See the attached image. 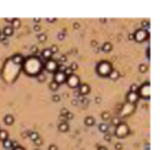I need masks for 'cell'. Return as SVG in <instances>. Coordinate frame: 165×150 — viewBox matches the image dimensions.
<instances>
[{"mask_svg":"<svg viewBox=\"0 0 165 150\" xmlns=\"http://www.w3.org/2000/svg\"><path fill=\"white\" fill-rule=\"evenodd\" d=\"M23 69L25 72L31 76H36V75L41 74V69H42V62L38 56H29L28 59L23 61Z\"/></svg>","mask_w":165,"mask_h":150,"instance_id":"cell-1","label":"cell"},{"mask_svg":"<svg viewBox=\"0 0 165 150\" xmlns=\"http://www.w3.org/2000/svg\"><path fill=\"white\" fill-rule=\"evenodd\" d=\"M110 71H111V65H110V62H107V61H103V62H100V64L97 65V72H99V75H101V76H107V75L110 74Z\"/></svg>","mask_w":165,"mask_h":150,"instance_id":"cell-2","label":"cell"},{"mask_svg":"<svg viewBox=\"0 0 165 150\" xmlns=\"http://www.w3.org/2000/svg\"><path fill=\"white\" fill-rule=\"evenodd\" d=\"M148 38H149V33H148V31H145V29H138L136 32L133 33V39L139 43L148 41Z\"/></svg>","mask_w":165,"mask_h":150,"instance_id":"cell-3","label":"cell"},{"mask_svg":"<svg viewBox=\"0 0 165 150\" xmlns=\"http://www.w3.org/2000/svg\"><path fill=\"white\" fill-rule=\"evenodd\" d=\"M114 134L117 136V137H126L128 134H129V127H128V124H125V123H120L119 126H116V131H114Z\"/></svg>","mask_w":165,"mask_h":150,"instance_id":"cell-4","label":"cell"},{"mask_svg":"<svg viewBox=\"0 0 165 150\" xmlns=\"http://www.w3.org/2000/svg\"><path fill=\"white\" fill-rule=\"evenodd\" d=\"M45 68V71H48V72H56V68H58V62L54 61V59H48L44 65H42Z\"/></svg>","mask_w":165,"mask_h":150,"instance_id":"cell-5","label":"cell"},{"mask_svg":"<svg viewBox=\"0 0 165 150\" xmlns=\"http://www.w3.org/2000/svg\"><path fill=\"white\" fill-rule=\"evenodd\" d=\"M138 95H142L145 100H148V98H149V95H151V85H149V82H145V84L139 88Z\"/></svg>","mask_w":165,"mask_h":150,"instance_id":"cell-6","label":"cell"},{"mask_svg":"<svg viewBox=\"0 0 165 150\" xmlns=\"http://www.w3.org/2000/svg\"><path fill=\"white\" fill-rule=\"evenodd\" d=\"M65 82L68 84V87H71V88H77L80 85V78H78L76 74L70 75V76H67Z\"/></svg>","mask_w":165,"mask_h":150,"instance_id":"cell-7","label":"cell"},{"mask_svg":"<svg viewBox=\"0 0 165 150\" xmlns=\"http://www.w3.org/2000/svg\"><path fill=\"white\" fill-rule=\"evenodd\" d=\"M65 79H67V76H65V74L64 72H55L54 74V81L59 85V84H62V82H65Z\"/></svg>","mask_w":165,"mask_h":150,"instance_id":"cell-8","label":"cell"},{"mask_svg":"<svg viewBox=\"0 0 165 150\" xmlns=\"http://www.w3.org/2000/svg\"><path fill=\"white\" fill-rule=\"evenodd\" d=\"M138 98H139L138 92H131V91H129V94L126 95V103H128V104H132V106H133V104L138 101Z\"/></svg>","mask_w":165,"mask_h":150,"instance_id":"cell-9","label":"cell"},{"mask_svg":"<svg viewBox=\"0 0 165 150\" xmlns=\"http://www.w3.org/2000/svg\"><path fill=\"white\" fill-rule=\"evenodd\" d=\"M133 110H135V107L132 104H126V106H122L120 107V113L122 116H128L129 113H133Z\"/></svg>","mask_w":165,"mask_h":150,"instance_id":"cell-10","label":"cell"},{"mask_svg":"<svg viewBox=\"0 0 165 150\" xmlns=\"http://www.w3.org/2000/svg\"><path fill=\"white\" fill-rule=\"evenodd\" d=\"M78 92H80V95H87L88 92H90V85L88 84H80L78 85Z\"/></svg>","mask_w":165,"mask_h":150,"instance_id":"cell-11","label":"cell"},{"mask_svg":"<svg viewBox=\"0 0 165 150\" xmlns=\"http://www.w3.org/2000/svg\"><path fill=\"white\" fill-rule=\"evenodd\" d=\"M12 61L15 62V64H23V61H25V58H23L22 55H15L13 58H12Z\"/></svg>","mask_w":165,"mask_h":150,"instance_id":"cell-12","label":"cell"},{"mask_svg":"<svg viewBox=\"0 0 165 150\" xmlns=\"http://www.w3.org/2000/svg\"><path fill=\"white\" fill-rule=\"evenodd\" d=\"M3 35L4 36H12L13 35V28L12 26H4L3 28Z\"/></svg>","mask_w":165,"mask_h":150,"instance_id":"cell-13","label":"cell"},{"mask_svg":"<svg viewBox=\"0 0 165 150\" xmlns=\"http://www.w3.org/2000/svg\"><path fill=\"white\" fill-rule=\"evenodd\" d=\"M4 123H6L7 126H12V124L15 123V117H13L12 114H7V116H4Z\"/></svg>","mask_w":165,"mask_h":150,"instance_id":"cell-14","label":"cell"},{"mask_svg":"<svg viewBox=\"0 0 165 150\" xmlns=\"http://www.w3.org/2000/svg\"><path fill=\"white\" fill-rule=\"evenodd\" d=\"M58 130H59V131H62V133L68 131V124H67L65 121H61V123L58 124Z\"/></svg>","mask_w":165,"mask_h":150,"instance_id":"cell-15","label":"cell"},{"mask_svg":"<svg viewBox=\"0 0 165 150\" xmlns=\"http://www.w3.org/2000/svg\"><path fill=\"white\" fill-rule=\"evenodd\" d=\"M107 76H109L110 79H113V81H114V79H117V78H119V71H114V69H111V71H110V74L107 75Z\"/></svg>","mask_w":165,"mask_h":150,"instance_id":"cell-16","label":"cell"},{"mask_svg":"<svg viewBox=\"0 0 165 150\" xmlns=\"http://www.w3.org/2000/svg\"><path fill=\"white\" fill-rule=\"evenodd\" d=\"M3 147L4 149H13V140H4L3 141Z\"/></svg>","mask_w":165,"mask_h":150,"instance_id":"cell-17","label":"cell"},{"mask_svg":"<svg viewBox=\"0 0 165 150\" xmlns=\"http://www.w3.org/2000/svg\"><path fill=\"white\" fill-rule=\"evenodd\" d=\"M111 48H113V46H111V43L106 42L103 46H101V51H103V52H110V51H111Z\"/></svg>","mask_w":165,"mask_h":150,"instance_id":"cell-18","label":"cell"},{"mask_svg":"<svg viewBox=\"0 0 165 150\" xmlns=\"http://www.w3.org/2000/svg\"><path fill=\"white\" fill-rule=\"evenodd\" d=\"M99 130L101 133H107V131H109V124H107V123H101L99 126Z\"/></svg>","mask_w":165,"mask_h":150,"instance_id":"cell-19","label":"cell"},{"mask_svg":"<svg viewBox=\"0 0 165 150\" xmlns=\"http://www.w3.org/2000/svg\"><path fill=\"white\" fill-rule=\"evenodd\" d=\"M9 139V134H7V131L6 130H0V140L1 141H4V140Z\"/></svg>","mask_w":165,"mask_h":150,"instance_id":"cell-20","label":"cell"},{"mask_svg":"<svg viewBox=\"0 0 165 150\" xmlns=\"http://www.w3.org/2000/svg\"><path fill=\"white\" fill-rule=\"evenodd\" d=\"M42 56H44L45 59L48 61V59H51V58H52V54H51V51H49V49H45L44 54H42Z\"/></svg>","mask_w":165,"mask_h":150,"instance_id":"cell-21","label":"cell"},{"mask_svg":"<svg viewBox=\"0 0 165 150\" xmlns=\"http://www.w3.org/2000/svg\"><path fill=\"white\" fill-rule=\"evenodd\" d=\"M58 88H59V85H58L55 81H51V82H49V90H51V91H56Z\"/></svg>","mask_w":165,"mask_h":150,"instance_id":"cell-22","label":"cell"},{"mask_svg":"<svg viewBox=\"0 0 165 150\" xmlns=\"http://www.w3.org/2000/svg\"><path fill=\"white\" fill-rule=\"evenodd\" d=\"M84 123H86V126H88V127H90V126H93L96 121H94V118H93V117H87L86 120H84Z\"/></svg>","mask_w":165,"mask_h":150,"instance_id":"cell-23","label":"cell"},{"mask_svg":"<svg viewBox=\"0 0 165 150\" xmlns=\"http://www.w3.org/2000/svg\"><path fill=\"white\" fill-rule=\"evenodd\" d=\"M21 26V20L19 19H12V28L15 29V28H19Z\"/></svg>","mask_w":165,"mask_h":150,"instance_id":"cell-24","label":"cell"},{"mask_svg":"<svg viewBox=\"0 0 165 150\" xmlns=\"http://www.w3.org/2000/svg\"><path fill=\"white\" fill-rule=\"evenodd\" d=\"M38 41H39L41 43H44L45 41H46V35H45V33H41V35L38 36Z\"/></svg>","mask_w":165,"mask_h":150,"instance_id":"cell-25","label":"cell"},{"mask_svg":"<svg viewBox=\"0 0 165 150\" xmlns=\"http://www.w3.org/2000/svg\"><path fill=\"white\" fill-rule=\"evenodd\" d=\"M109 118H110L109 113H106V111H104V113H101V120H103V121H107Z\"/></svg>","mask_w":165,"mask_h":150,"instance_id":"cell-26","label":"cell"},{"mask_svg":"<svg viewBox=\"0 0 165 150\" xmlns=\"http://www.w3.org/2000/svg\"><path fill=\"white\" fill-rule=\"evenodd\" d=\"M64 74H65V76H70V75H73L74 72H73V69L68 66V68H65V69H64Z\"/></svg>","mask_w":165,"mask_h":150,"instance_id":"cell-27","label":"cell"},{"mask_svg":"<svg viewBox=\"0 0 165 150\" xmlns=\"http://www.w3.org/2000/svg\"><path fill=\"white\" fill-rule=\"evenodd\" d=\"M28 136H31V139H32V140H36V139H38V137H39L36 131H31V133H29Z\"/></svg>","mask_w":165,"mask_h":150,"instance_id":"cell-28","label":"cell"},{"mask_svg":"<svg viewBox=\"0 0 165 150\" xmlns=\"http://www.w3.org/2000/svg\"><path fill=\"white\" fill-rule=\"evenodd\" d=\"M146 69H148V65L146 64L139 65V72H146Z\"/></svg>","mask_w":165,"mask_h":150,"instance_id":"cell-29","label":"cell"},{"mask_svg":"<svg viewBox=\"0 0 165 150\" xmlns=\"http://www.w3.org/2000/svg\"><path fill=\"white\" fill-rule=\"evenodd\" d=\"M49 51H51V54H52V55H54V54H56V52H58V46H56V45H52Z\"/></svg>","mask_w":165,"mask_h":150,"instance_id":"cell-30","label":"cell"},{"mask_svg":"<svg viewBox=\"0 0 165 150\" xmlns=\"http://www.w3.org/2000/svg\"><path fill=\"white\" fill-rule=\"evenodd\" d=\"M33 143H35L36 146H41V144H42V139H41V137H38L36 140H33Z\"/></svg>","mask_w":165,"mask_h":150,"instance_id":"cell-31","label":"cell"},{"mask_svg":"<svg viewBox=\"0 0 165 150\" xmlns=\"http://www.w3.org/2000/svg\"><path fill=\"white\" fill-rule=\"evenodd\" d=\"M36 78H38V81H45V75L41 72L39 75H36Z\"/></svg>","mask_w":165,"mask_h":150,"instance_id":"cell-32","label":"cell"},{"mask_svg":"<svg viewBox=\"0 0 165 150\" xmlns=\"http://www.w3.org/2000/svg\"><path fill=\"white\" fill-rule=\"evenodd\" d=\"M114 149H116V150H122V149H123V144H122V143H116V144H114Z\"/></svg>","mask_w":165,"mask_h":150,"instance_id":"cell-33","label":"cell"},{"mask_svg":"<svg viewBox=\"0 0 165 150\" xmlns=\"http://www.w3.org/2000/svg\"><path fill=\"white\" fill-rule=\"evenodd\" d=\"M113 124H114V126H119V124H120V120H119V117L113 118Z\"/></svg>","mask_w":165,"mask_h":150,"instance_id":"cell-34","label":"cell"},{"mask_svg":"<svg viewBox=\"0 0 165 150\" xmlns=\"http://www.w3.org/2000/svg\"><path fill=\"white\" fill-rule=\"evenodd\" d=\"M52 100H54L55 103H58V101H61V97H59V95H54V97H52Z\"/></svg>","mask_w":165,"mask_h":150,"instance_id":"cell-35","label":"cell"},{"mask_svg":"<svg viewBox=\"0 0 165 150\" xmlns=\"http://www.w3.org/2000/svg\"><path fill=\"white\" fill-rule=\"evenodd\" d=\"M48 150H58V147H56L55 144H51V146L48 147Z\"/></svg>","mask_w":165,"mask_h":150,"instance_id":"cell-36","label":"cell"},{"mask_svg":"<svg viewBox=\"0 0 165 150\" xmlns=\"http://www.w3.org/2000/svg\"><path fill=\"white\" fill-rule=\"evenodd\" d=\"M80 101H81L83 104H87V100H86L84 97H81V95H80Z\"/></svg>","mask_w":165,"mask_h":150,"instance_id":"cell-37","label":"cell"},{"mask_svg":"<svg viewBox=\"0 0 165 150\" xmlns=\"http://www.w3.org/2000/svg\"><path fill=\"white\" fill-rule=\"evenodd\" d=\"M70 68H71V69H73V72H74V71H76V69H77V64H76V62H74V64L71 65V66H70Z\"/></svg>","mask_w":165,"mask_h":150,"instance_id":"cell-38","label":"cell"},{"mask_svg":"<svg viewBox=\"0 0 165 150\" xmlns=\"http://www.w3.org/2000/svg\"><path fill=\"white\" fill-rule=\"evenodd\" d=\"M104 140H106V141H110V140H111V136H110V134H106V136H104Z\"/></svg>","mask_w":165,"mask_h":150,"instance_id":"cell-39","label":"cell"},{"mask_svg":"<svg viewBox=\"0 0 165 150\" xmlns=\"http://www.w3.org/2000/svg\"><path fill=\"white\" fill-rule=\"evenodd\" d=\"M71 118H74V116H73L71 113H68V114H67V120H71Z\"/></svg>","mask_w":165,"mask_h":150,"instance_id":"cell-40","label":"cell"},{"mask_svg":"<svg viewBox=\"0 0 165 150\" xmlns=\"http://www.w3.org/2000/svg\"><path fill=\"white\" fill-rule=\"evenodd\" d=\"M33 29H35V32H39V31H41V26H35Z\"/></svg>","mask_w":165,"mask_h":150,"instance_id":"cell-41","label":"cell"},{"mask_svg":"<svg viewBox=\"0 0 165 150\" xmlns=\"http://www.w3.org/2000/svg\"><path fill=\"white\" fill-rule=\"evenodd\" d=\"M58 39H64V33H58Z\"/></svg>","mask_w":165,"mask_h":150,"instance_id":"cell-42","label":"cell"},{"mask_svg":"<svg viewBox=\"0 0 165 150\" xmlns=\"http://www.w3.org/2000/svg\"><path fill=\"white\" fill-rule=\"evenodd\" d=\"M65 59H67V56L65 55H62V56H61V62H65Z\"/></svg>","mask_w":165,"mask_h":150,"instance_id":"cell-43","label":"cell"},{"mask_svg":"<svg viewBox=\"0 0 165 150\" xmlns=\"http://www.w3.org/2000/svg\"><path fill=\"white\" fill-rule=\"evenodd\" d=\"M97 150H107V149H106L104 146H99V147H97Z\"/></svg>","mask_w":165,"mask_h":150,"instance_id":"cell-44","label":"cell"},{"mask_svg":"<svg viewBox=\"0 0 165 150\" xmlns=\"http://www.w3.org/2000/svg\"><path fill=\"white\" fill-rule=\"evenodd\" d=\"M13 150H25V149H23V147H21V146H18V147H15Z\"/></svg>","mask_w":165,"mask_h":150,"instance_id":"cell-45","label":"cell"},{"mask_svg":"<svg viewBox=\"0 0 165 150\" xmlns=\"http://www.w3.org/2000/svg\"><path fill=\"white\" fill-rule=\"evenodd\" d=\"M0 35H1V31H0Z\"/></svg>","mask_w":165,"mask_h":150,"instance_id":"cell-46","label":"cell"},{"mask_svg":"<svg viewBox=\"0 0 165 150\" xmlns=\"http://www.w3.org/2000/svg\"><path fill=\"white\" fill-rule=\"evenodd\" d=\"M36 150H39V149H36Z\"/></svg>","mask_w":165,"mask_h":150,"instance_id":"cell-47","label":"cell"}]
</instances>
